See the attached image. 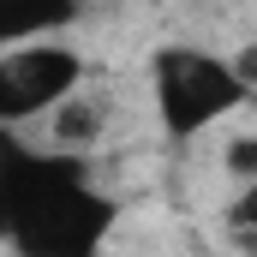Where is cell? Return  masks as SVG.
<instances>
[{"mask_svg":"<svg viewBox=\"0 0 257 257\" xmlns=\"http://www.w3.org/2000/svg\"><path fill=\"white\" fill-rule=\"evenodd\" d=\"M114 203L90 192L78 156H30L0 138V239L24 257H96Z\"/></svg>","mask_w":257,"mask_h":257,"instance_id":"cell-1","label":"cell"},{"mask_svg":"<svg viewBox=\"0 0 257 257\" xmlns=\"http://www.w3.org/2000/svg\"><path fill=\"white\" fill-rule=\"evenodd\" d=\"M156 102H162V126L174 138H192L209 120H221L227 108L245 102V84L233 78V66L197 48H162L156 54Z\"/></svg>","mask_w":257,"mask_h":257,"instance_id":"cell-2","label":"cell"},{"mask_svg":"<svg viewBox=\"0 0 257 257\" xmlns=\"http://www.w3.org/2000/svg\"><path fill=\"white\" fill-rule=\"evenodd\" d=\"M78 72L84 60L72 48H12L0 54V120H36L48 108H60L66 96L78 90Z\"/></svg>","mask_w":257,"mask_h":257,"instance_id":"cell-3","label":"cell"},{"mask_svg":"<svg viewBox=\"0 0 257 257\" xmlns=\"http://www.w3.org/2000/svg\"><path fill=\"white\" fill-rule=\"evenodd\" d=\"M96 132H102V108L90 96H66L60 108H54V144H60V156L96 144Z\"/></svg>","mask_w":257,"mask_h":257,"instance_id":"cell-4","label":"cell"},{"mask_svg":"<svg viewBox=\"0 0 257 257\" xmlns=\"http://www.w3.org/2000/svg\"><path fill=\"white\" fill-rule=\"evenodd\" d=\"M48 24H60V12H30V18H0V42H24V36H42Z\"/></svg>","mask_w":257,"mask_h":257,"instance_id":"cell-5","label":"cell"},{"mask_svg":"<svg viewBox=\"0 0 257 257\" xmlns=\"http://www.w3.org/2000/svg\"><path fill=\"white\" fill-rule=\"evenodd\" d=\"M227 168H233L245 186H257V138H233V144H227Z\"/></svg>","mask_w":257,"mask_h":257,"instance_id":"cell-6","label":"cell"},{"mask_svg":"<svg viewBox=\"0 0 257 257\" xmlns=\"http://www.w3.org/2000/svg\"><path fill=\"white\" fill-rule=\"evenodd\" d=\"M233 227L239 233H257V186H245V192L233 197Z\"/></svg>","mask_w":257,"mask_h":257,"instance_id":"cell-7","label":"cell"},{"mask_svg":"<svg viewBox=\"0 0 257 257\" xmlns=\"http://www.w3.org/2000/svg\"><path fill=\"white\" fill-rule=\"evenodd\" d=\"M233 78L245 84V96H251V90H257V42H251V48H245V54H239V60H233Z\"/></svg>","mask_w":257,"mask_h":257,"instance_id":"cell-8","label":"cell"}]
</instances>
